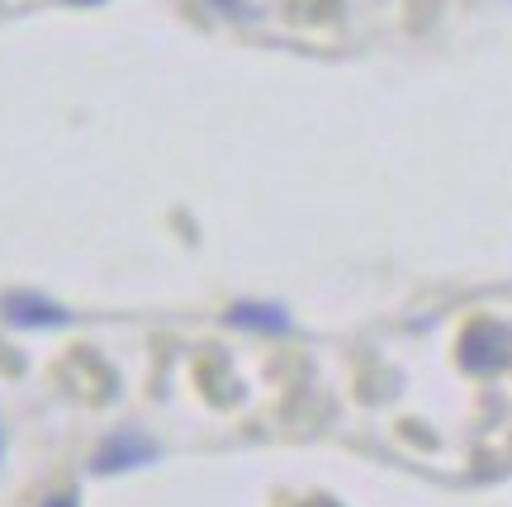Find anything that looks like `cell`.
<instances>
[{"mask_svg": "<svg viewBox=\"0 0 512 507\" xmlns=\"http://www.w3.org/2000/svg\"><path fill=\"white\" fill-rule=\"evenodd\" d=\"M233 323H238V327H256V332H285V327H290V318H285L280 308L242 304V308H233Z\"/></svg>", "mask_w": 512, "mask_h": 507, "instance_id": "3957f363", "label": "cell"}, {"mask_svg": "<svg viewBox=\"0 0 512 507\" xmlns=\"http://www.w3.org/2000/svg\"><path fill=\"white\" fill-rule=\"evenodd\" d=\"M5 318L15 327H67L72 323V313H62L57 304L38 299V294H10L5 299Z\"/></svg>", "mask_w": 512, "mask_h": 507, "instance_id": "7a4b0ae2", "label": "cell"}, {"mask_svg": "<svg viewBox=\"0 0 512 507\" xmlns=\"http://www.w3.org/2000/svg\"><path fill=\"white\" fill-rule=\"evenodd\" d=\"M43 507H81V503H76L72 493H62V498H53V503H43Z\"/></svg>", "mask_w": 512, "mask_h": 507, "instance_id": "277c9868", "label": "cell"}, {"mask_svg": "<svg viewBox=\"0 0 512 507\" xmlns=\"http://www.w3.org/2000/svg\"><path fill=\"white\" fill-rule=\"evenodd\" d=\"M157 460V441H147L143 432H119L105 441V451L95 455V474H119V470H138Z\"/></svg>", "mask_w": 512, "mask_h": 507, "instance_id": "6da1fadb", "label": "cell"}, {"mask_svg": "<svg viewBox=\"0 0 512 507\" xmlns=\"http://www.w3.org/2000/svg\"><path fill=\"white\" fill-rule=\"evenodd\" d=\"M0 446H5V432H0Z\"/></svg>", "mask_w": 512, "mask_h": 507, "instance_id": "5b68a950", "label": "cell"}]
</instances>
